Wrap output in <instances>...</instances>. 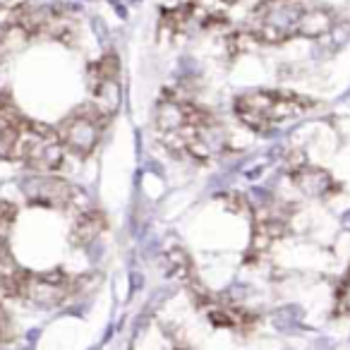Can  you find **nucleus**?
Returning <instances> with one entry per match:
<instances>
[{
    "mask_svg": "<svg viewBox=\"0 0 350 350\" xmlns=\"http://www.w3.org/2000/svg\"><path fill=\"white\" fill-rule=\"evenodd\" d=\"M156 132L175 154L209 161L226 144L221 122L206 108L178 96H168L156 108Z\"/></svg>",
    "mask_w": 350,
    "mask_h": 350,
    "instance_id": "nucleus-1",
    "label": "nucleus"
},
{
    "mask_svg": "<svg viewBox=\"0 0 350 350\" xmlns=\"http://www.w3.org/2000/svg\"><path fill=\"white\" fill-rule=\"evenodd\" d=\"M336 12L321 3L302 0H264L250 15L245 39L264 46H278L291 39H317L331 31Z\"/></svg>",
    "mask_w": 350,
    "mask_h": 350,
    "instance_id": "nucleus-2",
    "label": "nucleus"
},
{
    "mask_svg": "<svg viewBox=\"0 0 350 350\" xmlns=\"http://www.w3.org/2000/svg\"><path fill=\"white\" fill-rule=\"evenodd\" d=\"M314 101L293 92H276V89H257V92L240 94L235 98V116L245 127L269 135L283 122L295 120L302 113L312 111Z\"/></svg>",
    "mask_w": 350,
    "mask_h": 350,
    "instance_id": "nucleus-3",
    "label": "nucleus"
},
{
    "mask_svg": "<svg viewBox=\"0 0 350 350\" xmlns=\"http://www.w3.org/2000/svg\"><path fill=\"white\" fill-rule=\"evenodd\" d=\"M65 154L68 151H65L55 127L36 122L31 118L27 120L20 142H17L15 161L25 163L34 173H55L63 165Z\"/></svg>",
    "mask_w": 350,
    "mask_h": 350,
    "instance_id": "nucleus-4",
    "label": "nucleus"
},
{
    "mask_svg": "<svg viewBox=\"0 0 350 350\" xmlns=\"http://www.w3.org/2000/svg\"><path fill=\"white\" fill-rule=\"evenodd\" d=\"M106 125H108V118L94 103H87V106L75 108L70 116H65L60 120V125L55 127V132H58L68 154L87 159V156H92L96 151Z\"/></svg>",
    "mask_w": 350,
    "mask_h": 350,
    "instance_id": "nucleus-5",
    "label": "nucleus"
},
{
    "mask_svg": "<svg viewBox=\"0 0 350 350\" xmlns=\"http://www.w3.org/2000/svg\"><path fill=\"white\" fill-rule=\"evenodd\" d=\"M79 276H72L68 271H44V273H27V281L22 286L20 300H27L36 307H58L68 297H72L79 291Z\"/></svg>",
    "mask_w": 350,
    "mask_h": 350,
    "instance_id": "nucleus-6",
    "label": "nucleus"
},
{
    "mask_svg": "<svg viewBox=\"0 0 350 350\" xmlns=\"http://www.w3.org/2000/svg\"><path fill=\"white\" fill-rule=\"evenodd\" d=\"M87 84L92 103L111 120L120 108V60L118 55L106 53L96 63L89 65Z\"/></svg>",
    "mask_w": 350,
    "mask_h": 350,
    "instance_id": "nucleus-7",
    "label": "nucleus"
},
{
    "mask_svg": "<svg viewBox=\"0 0 350 350\" xmlns=\"http://www.w3.org/2000/svg\"><path fill=\"white\" fill-rule=\"evenodd\" d=\"M25 195L29 204L44 206V209H68L77 202L79 190L70 185L63 178L51 173H36L25 183Z\"/></svg>",
    "mask_w": 350,
    "mask_h": 350,
    "instance_id": "nucleus-8",
    "label": "nucleus"
},
{
    "mask_svg": "<svg viewBox=\"0 0 350 350\" xmlns=\"http://www.w3.org/2000/svg\"><path fill=\"white\" fill-rule=\"evenodd\" d=\"M291 180L297 190H302L310 197H326L334 190H338V183L331 178L329 170L305 163V161H300V163H295L291 168Z\"/></svg>",
    "mask_w": 350,
    "mask_h": 350,
    "instance_id": "nucleus-9",
    "label": "nucleus"
},
{
    "mask_svg": "<svg viewBox=\"0 0 350 350\" xmlns=\"http://www.w3.org/2000/svg\"><path fill=\"white\" fill-rule=\"evenodd\" d=\"M202 0H159L161 31L178 36L195 25V12Z\"/></svg>",
    "mask_w": 350,
    "mask_h": 350,
    "instance_id": "nucleus-10",
    "label": "nucleus"
},
{
    "mask_svg": "<svg viewBox=\"0 0 350 350\" xmlns=\"http://www.w3.org/2000/svg\"><path fill=\"white\" fill-rule=\"evenodd\" d=\"M106 228V219L98 209H89L82 211L72 228V240L75 245H89L101 235V230Z\"/></svg>",
    "mask_w": 350,
    "mask_h": 350,
    "instance_id": "nucleus-11",
    "label": "nucleus"
},
{
    "mask_svg": "<svg viewBox=\"0 0 350 350\" xmlns=\"http://www.w3.org/2000/svg\"><path fill=\"white\" fill-rule=\"evenodd\" d=\"M334 307H336V314H350V269H348V273L343 276V281L338 283V288H336V302H334Z\"/></svg>",
    "mask_w": 350,
    "mask_h": 350,
    "instance_id": "nucleus-12",
    "label": "nucleus"
}]
</instances>
